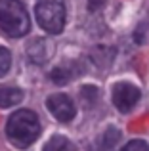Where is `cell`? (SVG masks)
Wrapping results in <instances>:
<instances>
[{"label": "cell", "mask_w": 149, "mask_h": 151, "mask_svg": "<svg viewBox=\"0 0 149 151\" xmlns=\"http://www.w3.org/2000/svg\"><path fill=\"white\" fill-rule=\"evenodd\" d=\"M6 134L15 147H29L40 134L38 117L29 109L15 111L6 124Z\"/></svg>", "instance_id": "cell-1"}, {"label": "cell", "mask_w": 149, "mask_h": 151, "mask_svg": "<svg viewBox=\"0 0 149 151\" xmlns=\"http://www.w3.org/2000/svg\"><path fill=\"white\" fill-rule=\"evenodd\" d=\"M0 29L15 38L29 33V14L19 0H0Z\"/></svg>", "instance_id": "cell-2"}, {"label": "cell", "mask_w": 149, "mask_h": 151, "mask_svg": "<svg viewBox=\"0 0 149 151\" xmlns=\"http://www.w3.org/2000/svg\"><path fill=\"white\" fill-rule=\"evenodd\" d=\"M37 21L46 33L57 35L65 25V2L63 0H37L34 6Z\"/></svg>", "instance_id": "cell-3"}, {"label": "cell", "mask_w": 149, "mask_h": 151, "mask_svg": "<svg viewBox=\"0 0 149 151\" xmlns=\"http://www.w3.org/2000/svg\"><path fill=\"white\" fill-rule=\"evenodd\" d=\"M142 98V92L132 82H117L113 86V103L120 113H128L136 107V103Z\"/></svg>", "instance_id": "cell-4"}, {"label": "cell", "mask_w": 149, "mask_h": 151, "mask_svg": "<svg viewBox=\"0 0 149 151\" xmlns=\"http://www.w3.org/2000/svg\"><path fill=\"white\" fill-rule=\"evenodd\" d=\"M46 107L48 111L57 119L59 122H69L74 119V105L71 98L65 94H54L46 100Z\"/></svg>", "instance_id": "cell-5"}, {"label": "cell", "mask_w": 149, "mask_h": 151, "mask_svg": "<svg viewBox=\"0 0 149 151\" xmlns=\"http://www.w3.org/2000/svg\"><path fill=\"white\" fill-rule=\"evenodd\" d=\"M50 54H52V50H50L48 40H44V38H34L27 44V58L37 65L48 61Z\"/></svg>", "instance_id": "cell-6"}, {"label": "cell", "mask_w": 149, "mask_h": 151, "mask_svg": "<svg viewBox=\"0 0 149 151\" xmlns=\"http://www.w3.org/2000/svg\"><path fill=\"white\" fill-rule=\"evenodd\" d=\"M117 142H120V130L117 126H107L105 132H101V136L97 138V149L109 151L117 145Z\"/></svg>", "instance_id": "cell-7"}, {"label": "cell", "mask_w": 149, "mask_h": 151, "mask_svg": "<svg viewBox=\"0 0 149 151\" xmlns=\"http://www.w3.org/2000/svg\"><path fill=\"white\" fill-rule=\"evenodd\" d=\"M23 100V92L15 86H0V107H14Z\"/></svg>", "instance_id": "cell-8"}, {"label": "cell", "mask_w": 149, "mask_h": 151, "mask_svg": "<svg viewBox=\"0 0 149 151\" xmlns=\"http://www.w3.org/2000/svg\"><path fill=\"white\" fill-rule=\"evenodd\" d=\"M42 151H77V147L67 140L65 136H54L48 140Z\"/></svg>", "instance_id": "cell-9"}, {"label": "cell", "mask_w": 149, "mask_h": 151, "mask_svg": "<svg viewBox=\"0 0 149 151\" xmlns=\"http://www.w3.org/2000/svg\"><path fill=\"white\" fill-rule=\"evenodd\" d=\"M73 77V71H69L67 67H56V69L50 73V78H52L54 84H67Z\"/></svg>", "instance_id": "cell-10"}, {"label": "cell", "mask_w": 149, "mask_h": 151, "mask_svg": "<svg viewBox=\"0 0 149 151\" xmlns=\"http://www.w3.org/2000/svg\"><path fill=\"white\" fill-rule=\"evenodd\" d=\"M10 65H11V55H10V52L0 46V77H4V75L10 71Z\"/></svg>", "instance_id": "cell-11"}, {"label": "cell", "mask_w": 149, "mask_h": 151, "mask_svg": "<svg viewBox=\"0 0 149 151\" xmlns=\"http://www.w3.org/2000/svg\"><path fill=\"white\" fill-rule=\"evenodd\" d=\"M120 151H149V147H147L145 142H142V140H132V142H128Z\"/></svg>", "instance_id": "cell-12"}, {"label": "cell", "mask_w": 149, "mask_h": 151, "mask_svg": "<svg viewBox=\"0 0 149 151\" xmlns=\"http://www.w3.org/2000/svg\"><path fill=\"white\" fill-rule=\"evenodd\" d=\"M82 100H84L86 103H94L97 100V88L96 86H84L82 88Z\"/></svg>", "instance_id": "cell-13"}, {"label": "cell", "mask_w": 149, "mask_h": 151, "mask_svg": "<svg viewBox=\"0 0 149 151\" xmlns=\"http://www.w3.org/2000/svg\"><path fill=\"white\" fill-rule=\"evenodd\" d=\"M105 2H107V0H88V10L90 12H97V10H101V8L105 6Z\"/></svg>", "instance_id": "cell-14"}]
</instances>
